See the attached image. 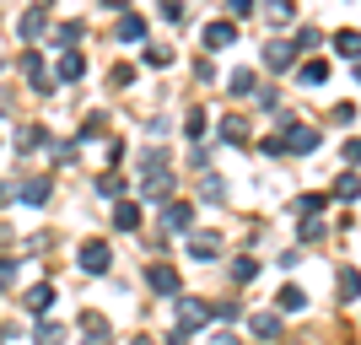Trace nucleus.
I'll list each match as a JSON object with an SVG mask.
<instances>
[{
  "instance_id": "obj_15",
  "label": "nucleus",
  "mask_w": 361,
  "mask_h": 345,
  "mask_svg": "<svg viewBox=\"0 0 361 345\" xmlns=\"http://www.w3.org/2000/svg\"><path fill=\"white\" fill-rule=\"evenodd\" d=\"M275 308H281V313H302V308H307V291H302V286H286V291L275 297Z\"/></svg>"
},
{
  "instance_id": "obj_33",
  "label": "nucleus",
  "mask_w": 361,
  "mask_h": 345,
  "mask_svg": "<svg viewBox=\"0 0 361 345\" xmlns=\"http://www.w3.org/2000/svg\"><path fill=\"white\" fill-rule=\"evenodd\" d=\"M103 124H108L103 114H87V124H81V135H87V140H92V135H103Z\"/></svg>"
},
{
  "instance_id": "obj_23",
  "label": "nucleus",
  "mask_w": 361,
  "mask_h": 345,
  "mask_svg": "<svg viewBox=\"0 0 361 345\" xmlns=\"http://www.w3.org/2000/svg\"><path fill=\"white\" fill-rule=\"evenodd\" d=\"M254 334L259 340H275V334H281V318L275 313H254Z\"/></svg>"
},
{
  "instance_id": "obj_37",
  "label": "nucleus",
  "mask_w": 361,
  "mask_h": 345,
  "mask_svg": "<svg viewBox=\"0 0 361 345\" xmlns=\"http://www.w3.org/2000/svg\"><path fill=\"white\" fill-rule=\"evenodd\" d=\"M16 281V259H0V286H11Z\"/></svg>"
},
{
  "instance_id": "obj_12",
  "label": "nucleus",
  "mask_w": 361,
  "mask_h": 345,
  "mask_svg": "<svg viewBox=\"0 0 361 345\" xmlns=\"http://www.w3.org/2000/svg\"><path fill=\"white\" fill-rule=\"evenodd\" d=\"M140 38H146V16L124 11V22H119V44H140Z\"/></svg>"
},
{
  "instance_id": "obj_38",
  "label": "nucleus",
  "mask_w": 361,
  "mask_h": 345,
  "mask_svg": "<svg viewBox=\"0 0 361 345\" xmlns=\"http://www.w3.org/2000/svg\"><path fill=\"white\" fill-rule=\"evenodd\" d=\"M345 162H361V140H345Z\"/></svg>"
},
{
  "instance_id": "obj_14",
  "label": "nucleus",
  "mask_w": 361,
  "mask_h": 345,
  "mask_svg": "<svg viewBox=\"0 0 361 345\" xmlns=\"http://www.w3.org/2000/svg\"><path fill=\"white\" fill-rule=\"evenodd\" d=\"M60 81H81V75H87V60H81V54H75V49H65V60H60Z\"/></svg>"
},
{
  "instance_id": "obj_36",
  "label": "nucleus",
  "mask_w": 361,
  "mask_h": 345,
  "mask_svg": "<svg viewBox=\"0 0 361 345\" xmlns=\"http://www.w3.org/2000/svg\"><path fill=\"white\" fill-rule=\"evenodd\" d=\"M135 81V65H114V87H130Z\"/></svg>"
},
{
  "instance_id": "obj_3",
  "label": "nucleus",
  "mask_w": 361,
  "mask_h": 345,
  "mask_svg": "<svg viewBox=\"0 0 361 345\" xmlns=\"http://www.w3.org/2000/svg\"><path fill=\"white\" fill-rule=\"evenodd\" d=\"M318 130H307V124H286V135H281V146L286 151H297V157H307V151H318Z\"/></svg>"
},
{
  "instance_id": "obj_6",
  "label": "nucleus",
  "mask_w": 361,
  "mask_h": 345,
  "mask_svg": "<svg viewBox=\"0 0 361 345\" xmlns=\"http://www.w3.org/2000/svg\"><path fill=\"white\" fill-rule=\"evenodd\" d=\"M264 65H270V71H291V65H297V44H281V38L264 44Z\"/></svg>"
},
{
  "instance_id": "obj_40",
  "label": "nucleus",
  "mask_w": 361,
  "mask_h": 345,
  "mask_svg": "<svg viewBox=\"0 0 361 345\" xmlns=\"http://www.w3.org/2000/svg\"><path fill=\"white\" fill-rule=\"evenodd\" d=\"M0 205H11V183H0Z\"/></svg>"
},
{
  "instance_id": "obj_34",
  "label": "nucleus",
  "mask_w": 361,
  "mask_h": 345,
  "mask_svg": "<svg viewBox=\"0 0 361 345\" xmlns=\"http://www.w3.org/2000/svg\"><path fill=\"white\" fill-rule=\"evenodd\" d=\"M291 44H297V54H302V49L318 44V32H313V28H297V38H291Z\"/></svg>"
},
{
  "instance_id": "obj_17",
  "label": "nucleus",
  "mask_w": 361,
  "mask_h": 345,
  "mask_svg": "<svg viewBox=\"0 0 361 345\" xmlns=\"http://www.w3.org/2000/svg\"><path fill=\"white\" fill-rule=\"evenodd\" d=\"M22 71H27V81L38 92H49V71H44V60H38V54H27V60H22Z\"/></svg>"
},
{
  "instance_id": "obj_2",
  "label": "nucleus",
  "mask_w": 361,
  "mask_h": 345,
  "mask_svg": "<svg viewBox=\"0 0 361 345\" xmlns=\"http://www.w3.org/2000/svg\"><path fill=\"white\" fill-rule=\"evenodd\" d=\"M232 38H238V22H232V16H221V22H205V32H200V44H205V54L226 49Z\"/></svg>"
},
{
  "instance_id": "obj_24",
  "label": "nucleus",
  "mask_w": 361,
  "mask_h": 345,
  "mask_svg": "<svg viewBox=\"0 0 361 345\" xmlns=\"http://www.w3.org/2000/svg\"><path fill=\"white\" fill-rule=\"evenodd\" d=\"M146 65H151V71H167V65H173V49L151 44V49H146Z\"/></svg>"
},
{
  "instance_id": "obj_1",
  "label": "nucleus",
  "mask_w": 361,
  "mask_h": 345,
  "mask_svg": "<svg viewBox=\"0 0 361 345\" xmlns=\"http://www.w3.org/2000/svg\"><path fill=\"white\" fill-rule=\"evenodd\" d=\"M75 265H81L87 275H108V243L87 238V243H81V254H75Z\"/></svg>"
},
{
  "instance_id": "obj_11",
  "label": "nucleus",
  "mask_w": 361,
  "mask_h": 345,
  "mask_svg": "<svg viewBox=\"0 0 361 345\" xmlns=\"http://www.w3.org/2000/svg\"><path fill=\"white\" fill-rule=\"evenodd\" d=\"M334 291H340L345 302H356V297H361V270H350V265H345V270L334 275Z\"/></svg>"
},
{
  "instance_id": "obj_25",
  "label": "nucleus",
  "mask_w": 361,
  "mask_h": 345,
  "mask_svg": "<svg viewBox=\"0 0 361 345\" xmlns=\"http://www.w3.org/2000/svg\"><path fill=\"white\" fill-rule=\"evenodd\" d=\"M81 22H60V32H54V44H65V49H75V38H81Z\"/></svg>"
},
{
  "instance_id": "obj_8",
  "label": "nucleus",
  "mask_w": 361,
  "mask_h": 345,
  "mask_svg": "<svg viewBox=\"0 0 361 345\" xmlns=\"http://www.w3.org/2000/svg\"><path fill=\"white\" fill-rule=\"evenodd\" d=\"M189 254H195V259H205V265H211V259L221 254V238H216V232H189Z\"/></svg>"
},
{
  "instance_id": "obj_21",
  "label": "nucleus",
  "mask_w": 361,
  "mask_h": 345,
  "mask_svg": "<svg viewBox=\"0 0 361 345\" xmlns=\"http://www.w3.org/2000/svg\"><path fill=\"white\" fill-rule=\"evenodd\" d=\"M361 195V178L356 173H340V178H334V200H356Z\"/></svg>"
},
{
  "instance_id": "obj_43",
  "label": "nucleus",
  "mask_w": 361,
  "mask_h": 345,
  "mask_svg": "<svg viewBox=\"0 0 361 345\" xmlns=\"http://www.w3.org/2000/svg\"><path fill=\"white\" fill-rule=\"evenodd\" d=\"M130 345H151V340H130Z\"/></svg>"
},
{
  "instance_id": "obj_41",
  "label": "nucleus",
  "mask_w": 361,
  "mask_h": 345,
  "mask_svg": "<svg viewBox=\"0 0 361 345\" xmlns=\"http://www.w3.org/2000/svg\"><path fill=\"white\" fill-rule=\"evenodd\" d=\"M103 6H114V11H130V0H103Z\"/></svg>"
},
{
  "instance_id": "obj_7",
  "label": "nucleus",
  "mask_w": 361,
  "mask_h": 345,
  "mask_svg": "<svg viewBox=\"0 0 361 345\" xmlns=\"http://www.w3.org/2000/svg\"><path fill=\"white\" fill-rule=\"evenodd\" d=\"M151 291L157 297H178V270L173 265H151Z\"/></svg>"
},
{
  "instance_id": "obj_22",
  "label": "nucleus",
  "mask_w": 361,
  "mask_h": 345,
  "mask_svg": "<svg viewBox=\"0 0 361 345\" xmlns=\"http://www.w3.org/2000/svg\"><path fill=\"white\" fill-rule=\"evenodd\" d=\"M22 200H27V205H44L49 200V178H27L22 183Z\"/></svg>"
},
{
  "instance_id": "obj_31",
  "label": "nucleus",
  "mask_w": 361,
  "mask_h": 345,
  "mask_svg": "<svg viewBox=\"0 0 361 345\" xmlns=\"http://www.w3.org/2000/svg\"><path fill=\"white\" fill-rule=\"evenodd\" d=\"M232 275H238V281H254V275H259V259H238V265H232Z\"/></svg>"
},
{
  "instance_id": "obj_28",
  "label": "nucleus",
  "mask_w": 361,
  "mask_h": 345,
  "mask_svg": "<svg viewBox=\"0 0 361 345\" xmlns=\"http://www.w3.org/2000/svg\"><path fill=\"white\" fill-rule=\"evenodd\" d=\"M183 124H189V135H205V108H189V119H183Z\"/></svg>"
},
{
  "instance_id": "obj_20",
  "label": "nucleus",
  "mask_w": 361,
  "mask_h": 345,
  "mask_svg": "<svg viewBox=\"0 0 361 345\" xmlns=\"http://www.w3.org/2000/svg\"><path fill=\"white\" fill-rule=\"evenodd\" d=\"M254 92H259L254 71H232V97H254Z\"/></svg>"
},
{
  "instance_id": "obj_10",
  "label": "nucleus",
  "mask_w": 361,
  "mask_h": 345,
  "mask_svg": "<svg viewBox=\"0 0 361 345\" xmlns=\"http://www.w3.org/2000/svg\"><path fill=\"white\" fill-rule=\"evenodd\" d=\"M114 226H119V232H135L140 226V205L135 200H119V205H114Z\"/></svg>"
},
{
  "instance_id": "obj_39",
  "label": "nucleus",
  "mask_w": 361,
  "mask_h": 345,
  "mask_svg": "<svg viewBox=\"0 0 361 345\" xmlns=\"http://www.w3.org/2000/svg\"><path fill=\"white\" fill-rule=\"evenodd\" d=\"M167 345H189V329H173V334H167Z\"/></svg>"
},
{
  "instance_id": "obj_18",
  "label": "nucleus",
  "mask_w": 361,
  "mask_h": 345,
  "mask_svg": "<svg viewBox=\"0 0 361 345\" xmlns=\"http://www.w3.org/2000/svg\"><path fill=\"white\" fill-rule=\"evenodd\" d=\"M302 81H307V87H324V81H329V60H307L302 65Z\"/></svg>"
},
{
  "instance_id": "obj_32",
  "label": "nucleus",
  "mask_w": 361,
  "mask_h": 345,
  "mask_svg": "<svg viewBox=\"0 0 361 345\" xmlns=\"http://www.w3.org/2000/svg\"><path fill=\"white\" fill-rule=\"evenodd\" d=\"M221 130H226V140H238V146H243V140H248V124H243V119H226Z\"/></svg>"
},
{
  "instance_id": "obj_16",
  "label": "nucleus",
  "mask_w": 361,
  "mask_h": 345,
  "mask_svg": "<svg viewBox=\"0 0 361 345\" xmlns=\"http://www.w3.org/2000/svg\"><path fill=\"white\" fill-rule=\"evenodd\" d=\"M44 22H49V16H44V0H38V6H32V11L22 16V38H27V44H32V38L44 32Z\"/></svg>"
},
{
  "instance_id": "obj_19",
  "label": "nucleus",
  "mask_w": 361,
  "mask_h": 345,
  "mask_svg": "<svg viewBox=\"0 0 361 345\" xmlns=\"http://www.w3.org/2000/svg\"><path fill=\"white\" fill-rule=\"evenodd\" d=\"M264 16H270V22H291V16H297V0H264Z\"/></svg>"
},
{
  "instance_id": "obj_29",
  "label": "nucleus",
  "mask_w": 361,
  "mask_h": 345,
  "mask_svg": "<svg viewBox=\"0 0 361 345\" xmlns=\"http://www.w3.org/2000/svg\"><path fill=\"white\" fill-rule=\"evenodd\" d=\"M97 189H103V195H124V178H119V173H103V178H97Z\"/></svg>"
},
{
  "instance_id": "obj_27",
  "label": "nucleus",
  "mask_w": 361,
  "mask_h": 345,
  "mask_svg": "<svg viewBox=\"0 0 361 345\" xmlns=\"http://www.w3.org/2000/svg\"><path fill=\"white\" fill-rule=\"evenodd\" d=\"M324 205H329V200H324V195H302V200H297V210H302V216H318V210H324Z\"/></svg>"
},
{
  "instance_id": "obj_5",
  "label": "nucleus",
  "mask_w": 361,
  "mask_h": 345,
  "mask_svg": "<svg viewBox=\"0 0 361 345\" xmlns=\"http://www.w3.org/2000/svg\"><path fill=\"white\" fill-rule=\"evenodd\" d=\"M211 302H200V297H183L178 302V329H200V324H211Z\"/></svg>"
},
{
  "instance_id": "obj_35",
  "label": "nucleus",
  "mask_w": 361,
  "mask_h": 345,
  "mask_svg": "<svg viewBox=\"0 0 361 345\" xmlns=\"http://www.w3.org/2000/svg\"><path fill=\"white\" fill-rule=\"evenodd\" d=\"M226 11H232V22H238V16H254V0H226Z\"/></svg>"
},
{
  "instance_id": "obj_30",
  "label": "nucleus",
  "mask_w": 361,
  "mask_h": 345,
  "mask_svg": "<svg viewBox=\"0 0 361 345\" xmlns=\"http://www.w3.org/2000/svg\"><path fill=\"white\" fill-rule=\"evenodd\" d=\"M324 238V222H318V216H307V222H302V243H318Z\"/></svg>"
},
{
  "instance_id": "obj_9",
  "label": "nucleus",
  "mask_w": 361,
  "mask_h": 345,
  "mask_svg": "<svg viewBox=\"0 0 361 345\" xmlns=\"http://www.w3.org/2000/svg\"><path fill=\"white\" fill-rule=\"evenodd\" d=\"M329 44H334V54H340V60H361V32H356V28H340Z\"/></svg>"
},
{
  "instance_id": "obj_4",
  "label": "nucleus",
  "mask_w": 361,
  "mask_h": 345,
  "mask_svg": "<svg viewBox=\"0 0 361 345\" xmlns=\"http://www.w3.org/2000/svg\"><path fill=\"white\" fill-rule=\"evenodd\" d=\"M162 222L173 232H195V205L189 200H162Z\"/></svg>"
},
{
  "instance_id": "obj_13",
  "label": "nucleus",
  "mask_w": 361,
  "mask_h": 345,
  "mask_svg": "<svg viewBox=\"0 0 361 345\" xmlns=\"http://www.w3.org/2000/svg\"><path fill=\"white\" fill-rule=\"evenodd\" d=\"M49 308H54V286H32V291H27V313H38V318H44L49 313Z\"/></svg>"
},
{
  "instance_id": "obj_42",
  "label": "nucleus",
  "mask_w": 361,
  "mask_h": 345,
  "mask_svg": "<svg viewBox=\"0 0 361 345\" xmlns=\"http://www.w3.org/2000/svg\"><path fill=\"white\" fill-rule=\"evenodd\" d=\"M211 345H238V340H232V334H216V340Z\"/></svg>"
},
{
  "instance_id": "obj_26",
  "label": "nucleus",
  "mask_w": 361,
  "mask_h": 345,
  "mask_svg": "<svg viewBox=\"0 0 361 345\" xmlns=\"http://www.w3.org/2000/svg\"><path fill=\"white\" fill-rule=\"evenodd\" d=\"M157 16L162 22H183V0H157Z\"/></svg>"
}]
</instances>
